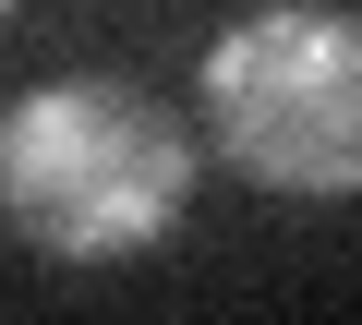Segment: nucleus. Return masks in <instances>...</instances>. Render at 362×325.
I'll return each mask as SVG.
<instances>
[{
	"label": "nucleus",
	"mask_w": 362,
	"mask_h": 325,
	"mask_svg": "<svg viewBox=\"0 0 362 325\" xmlns=\"http://www.w3.org/2000/svg\"><path fill=\"white\" fill-rule=\"evenodd\" d=\"M194 205V121L121 73H61L0 109V229L49 265H133Z\"/></svg>",
	"instance_id": "nucleus-1"
},
{
	"label": "nucleus",
	"mask_w": 362,
	"mask_h": 325,
	"mask_svg": "<svg viewBox=\"0 0 362 325\" xmlns=\"http://www.w3.org/2000/svg\"><path fill=\"white\" fill-rule=\"evenodd\" d=\"M194 121L254 193H302V205L362 193V13L338 0L242 13L194 73Z\"/></svg>",
	"instance_id": "nucleus-2"
},
{
	"label": "nucleus",
	"mask_w": 362,
	"mask_h": 325,
	"mask_svg": "<svg viewBox=\"0 0 362 325\" xmlns=\"http://www.w3.org/2000/svg\"><path fill=\"white\" fill-rule=\"evenodd\" d=\"M0 13H13V0H0Z\"/></svg>",
	"instance_id": "nucleus-3"
}]
</instances>
